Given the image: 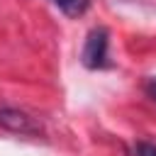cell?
<instances>
[{"mask_svg": "<svg viewBox=\"0 0 156 156\" xmlns=\"http://www.w3.org/2000/svg\"><path fill=\"white\" fill-rule=\"evenodd\" d=\"M66 17H80L88 12L90 7V0H51Z\"/></svg>", "mask_w": 156, "mask_h": 156, "instance_id": "3", "label": "cell"}, {"mask_svg": "<svg viewBox=\"0 0 156 156\" xmlns=\"http://www.w3.org/2000/svg\"><path fill=\"white\" fill-rule=\"evenodd\" d=\"M146 90H149V95L156 100V78H149V80H146Z\"/></svg>", "mask_w": 156, "mask_h": 156, "instance_id": "5", "label": "cell"}, {"mask_svg": "<svg viewBox=\"0 0 156 156\" xmlns=\"http://www.w3.org/2000/svg\"><path fill=\"white\" fill-rule=\"evenodd\" d=\"M107 49H110V32H107V27L90 29L88 37H85V44H83V56H80L83 58V66L85 68H93V71L107 68L110 66Z\"/></svg>", "mask_w": 156, "mask_h": 156, "instance_id": "1", "label": "cell"}, {"mask_svg": "<svg viewBox=\"0 0 156 156\" xmlns=\"http://www.w3.org/2000/svg\"><path fill=\"white\" fill-rule=\"evenodd\" d=\"M0 127L12 134H22V136L41 134L39 119H34L32 115H27L24 110H17V107H0Z\"/></svg>", "mask_w": 156, "mask_h": 156, "instance_id": "2", "label": "cell"}, {"mask_svg": "<svg viewBox=\"0 0 156 156\" xmlns=\"http://www.w3.org/2000/svg\"><path fill=\"white\" fill-rule=\"evenodd\" d=\"M136 156H156V144L139 141V144H136Z\"/></svg>", "mask_w": 156, "mask_h": 156, "instance_id": "4", "label": "cell"}]
</instances>
